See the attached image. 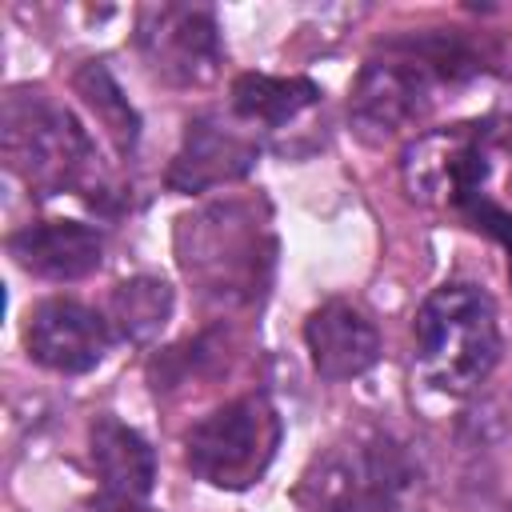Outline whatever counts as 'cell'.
<instances>
[{
  "mask_svg": "<svg viewBox=\"0 0 512 512\" xmlns=\"http://www.w3.org/2000/svg\"><path fill=\"white\" fill-rule=\"evenodd\" d=\"M112 340L116 336L108 328V316L80 300H68V296L40 300L24 320L28 360H36L40 368L60 372V376L92 372L108 356Z\"/></svg>",
  "mask_w": 512,
  "mask_h": 512,
  "instance_id": "obj_9",
  "label": "cell"
},
{
  "mask_svg": "<svg viewBox=\"0 0 512 512\" xmlns=\"http://www.w3.org/2000/svg\"><path fill=\"white\" fill-rule=\"evenodd\" d=\"M304 344L312 368L324 380H352L364 376L380 360V332L376 324L348 300H324L304 320Z\"/></svg>",
  "mask_w": 512,
  "mask_h": 512,
  "instance_id": "obj_12",
  "label": "cell"
},
{
  "mask_svg": "<svg viewBox=\"0 0 512 512\" xmlns=\"http://www.w3.org/2000/svg\"><path fill=\"white\" fill-rule=\"evenodd\" d=\"M136 52L160 84L204 88L224 60L216 12L204 4H144L136 12Z\"/></svg>",
  "mask_w": 512,
  "mask_h": 512,
  "instance_id": "obj_8",
  "label": "cell"
},
{
  "mask_svg": "<svg viewBox=\"0 0 512 512\" xmlns=\"http://www.w3.org/2000/svg\"><path fill=\"white\" fill-rule=\"evenodd\" d=\"M456 212H460L476 232L492 236V240L508 252V280H512V212H508V208H500L496 200H488L484 192H480V196H472L468 204H460Z\"/></svg>",
  "mask_w": 512,
  "mask_h": 512,
  "instance_id": "obj_17",
  "label": "cell"
},
{
  "mask_svg": "<svg viewBox=\"0 0 512 512\" xmlns=\"http://www.w3.org/2000/svg\"><path fill=\"white\" fill-rule=\"evenodd\" d=\"M420 464L384 428H352L320 448L296 484L304 512H412Z\"/></svg>",
  "mask_w": 512,
  "mask_h": 512,
  "instance_id": "obj_3",
  "label": "cell"
},
{
  "mask_svg": "<svg viewBox=\"0 0 512 512\" xmlns=\"http://www.w3.org/2000/svg\"><path fill=\"white\" fill-rule=\"evenodd\" d=\"M8 256L40 280H84L104 260V236L80 220H36L8 236Z\"/></svg>",
  "mask_w": 512,
  "mask_h": 512,
  "instance_id": "obj_11",
  "label": "cell"
},
{
  "mask_svg": "<svg viewBox=\"0 0 512 512\" xmlns=\"http://www.w3.org/2000/svg\"><path fill=\"white\" fill-rule=\"evenodd\" d=\"M480 68V52L456 32L392 36L376 48V56L364 60L352 84L348 120L356 136H364L368 144H384L396 132L424 120L440 88L464 84L480 76Z\"/></svg>",
  "mask_w": 512,
  "mask_h": 512,
  "instance_id": "obj_1",
  "label": "cell"
},
{
  "mask_svg": "<svg viewBox=\"0 0 512 512\" xmlns=\"http://www.w3.org/2000/svg\"><path fill=\"white\" fill-rule=\"evenodd\" d=\"M280 448V416L264 392L236 396L184 432V464L192 476L240 492L252 488Z\"/></svg>",
  "mask_w": 512,
  "mask_h": 512,
  "instance_id": "obj_6",
  "label": "cell"
},
{
  "mask_svg": "<svg viewBox=\"0 0 512 512\" xmlns=\"http://www.w3.org/2000/svg\"><path fill=\"white\" fill-rule=\"evenodd\" d=\"M236 120V116H232ZM220 112H200L184 124L180 152L168 164V188L172 192H208L220 184H232L248 176L260 160V140L244 128H236Z\"/></svg>",
  "mask_w": 512,
  "mask_h": 512,
  "instance_id": "obj_10",
  "label": "cell"
},
{
  "mask_svg": "<svg viewBox=\"0 0 512 512\" xmlns=\"http://www.w3.org/2000/svg\"><path fill=\"white\" fill-rule=\"evenodd\" d=\"M76 512H156L152 504L136 500V496H120V492H96L88 500L76 504Z\"/></svg>",
  "mask_w": 512,
  "mask_h": 512,
  "instance_id": "obj_18",
  "label": "cell"
},
{
  "mask_svg": "<svg viewBox=\"0 0 512 512\" xmlns=\"http://www.w3.org/2000/svg\"><path fill=\"white\" fill-rule=\"evenodd\" d=\"M72 88H76V96L92 108V116L100 120V128H104V136L112 140V148H116L120 156H128V152L136 148V140H140V112L128 104V96L120 92V84H116V76L108 72V64H104V60L80 64L76 76H72Z\"/></svg>",
  "mask_w": 512,
  "mask_h": 512,
  "instance_id": "obj_16",
  "label": "cell"
},
{
  "mask_svg": "<svg viewBox=\"0 0 512 512\" xmlns=\"http://www.w3.org/2000/svg\"><path fill=\"white\" fill-rule=\"evenodd\" d=\"M500 144L496 120H472L424 132L404 148L400 172L404 188L420 204H448L460 208L472 196H480L488 172H492V148Z\"/></svg>",
  "mask_w": 512,
  "mask_h": 512,
  "instance_id": "obj_7",
  "label": "cell"
},
{
  "mask_svg": "<svg viewBox=\"0 0 512 512\" xmlns=\"http://www.w3.org/2000/svg\"><path fill=\"white\" fill-rule=\"evenodd\" d=\"M0 148H4V164L36 196L80 192L88 204L104 200L96 144L80 128V120L68 108H56L48 96L24 88H12L4 96Z\"/></svg>",
  "mask_w": 512,
  "mask_h": 512,
  "instance_id": "obj_4",
  "label": "cell"
},
{
  "mask_svg": "<svg viewBox=\"0 0 512 512\" xmlns=\"http://www.w3.org/2000/svg\"><path fill=\"white\" fill-rule=\"evenodd\" d=\"M320 100V84L308 76H268V72H244L232 80L228 112L244 124L280 128L296 120L304 108Z\"/></svg>",
  "mask_w": 512,
  "mask_h": 512,
  "instance_id": "obj_14",
  "label": "cell"
},
{
  "mask_svg": "<svg viewBox=\"0 0 512 512\" xmlns=\"http://www.w3.org/2000/svg\"><path fill=\"white\" fill-rule=\"evenodd\" d=\"M420 376L452 396L472 392L500 364L504 336L496 304L480 284L452 280L424 296L412 320Z\"/></svg>",
  "mask_w": 512,
  "mask_h": 512,
  "instance_id": "obj_5",
  "label": "cell"
},
{
  "mask_svg": "<svg viewBox=\"0 0 512 512\" xmlns=\"http://www.w3.org/2000/svg\"><path fill=\"white\" fill-rule=\"evenodd\" d=\"M108 328L116 340L144 344L172 320V288L160 276H132L120 280L108 296Z\"/></svg>",
  "mask_w": 512,
  "mask_h": 512,
  "instance_id": "obj_15",
  "label": "cell"
},
{
  "mask_svg": "<svg viewBox=\"0 0 512 512\" xmlns=\"http://www.w3.org/2000/svg\"><path fill=\"white\" fill-rule=\"evenodd\" d=\"M88 456L92 468L104 484V492H120V496H136L144 500L156 484V452L152 444L124 420H116L112 412L96 416L88 424Z\"/></svg>",
  "mask_w": 512,
  "mask_h": 512,
  "instance_id": "obj_13",
  "label": "cell"
},
{
  "mask_svg": "<svg viewBox=\"0 0 512 512\" xmlns=\"http://www.w3.org/2000/svg\"><path fill=\"white\" fill-rule=\"evenodd\" d=\"M176 260L204 300L224 308L256 304L276 264V236L268 228V212L252 200H224L180 216Z\"/></svg>",
  "mask_w": 512,
  "mask_h": 512,
  "instance_id": "obj_2",
  "label": "cell"
}]
</instances>
